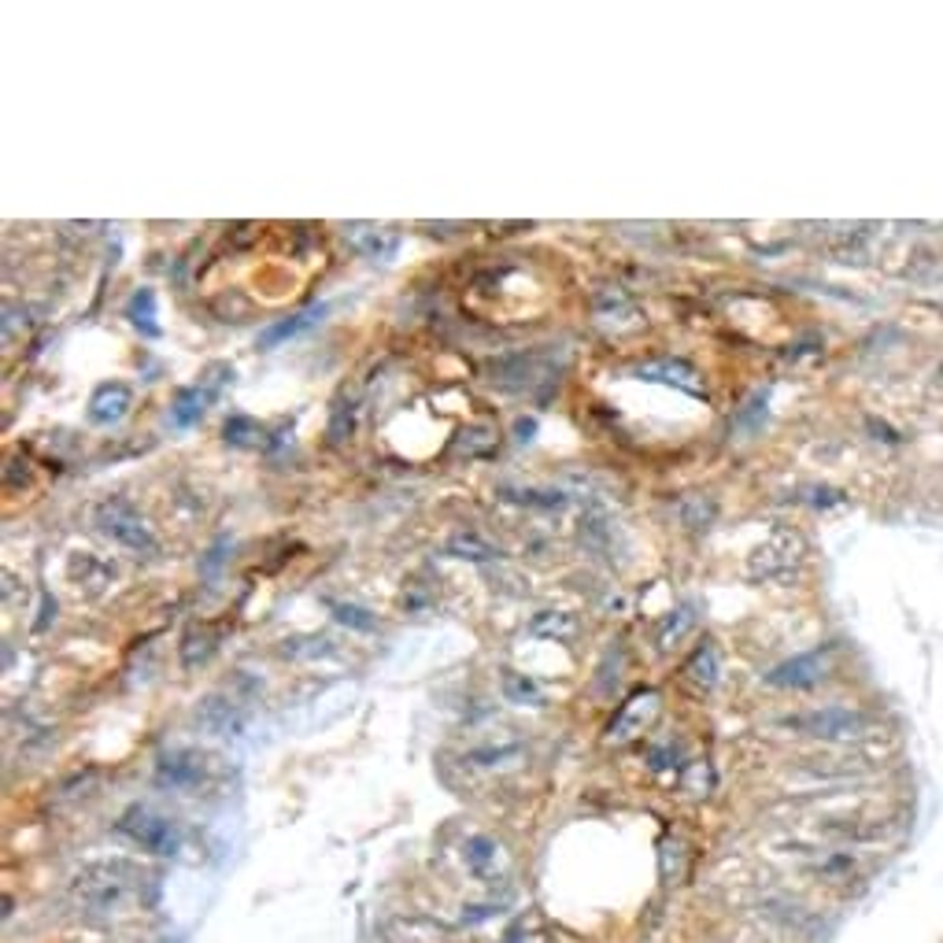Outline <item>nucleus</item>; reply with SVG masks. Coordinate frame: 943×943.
<instances>
[{
	"instance_id": "nucleus-17",
	"label": "nucleus",
	"mask_w": 943,
	"mask_h": 943,
	"mask_svg": "<svg viewBox=\"0 0 943 943\" xmlns=\"http://www.w3.org/2000/svg\"><path fill=\"white\" fill-rule=\"evenodd\" d=\"M685 674L693 677L696 685H703V688L714 685V681H718V651H714V644H703V648H696V656L688 659Z\"/></svg>"
},
{
	"instance_id": "nucleus-10",
	"label": "nucleus",
	"mask_w": 943,
	"mask_h": 943,
	"mask_svg": "<svg viewBox=\"0 0 943 943\" xmlns=\"http://www.w3.org/2000/svg\"><path fill=\"white\" fill-rule=\"evenodd\" d=\"M326 311H330V304H315V307H307V311L293 315V319L274 322V326H270V330L259 333V348H278V344H282V341L296 338V333H304V330H311L315 322H322V319H326Z\"/></svg>"
},
{
	"instance_id": "nucleus-13",
	"label": "nucleus",
	"mask_w": 943,
	"mask_h": 943,
	"mask_svg": "<svg viewBox=\"0 0 943 943\" xmlns=\"http://www.w3.org/2000/svg\"><path fill=\"white\" fill-rule=\"evenodd\" d=\"M126 319L145 333V338H160V326H156V293L152 289H137L126 304Z\"/></svg>"
},
{
	"instance_id": "nucleus-24",
	"label": "nucleus",
	"mask_w": 943,
	"mask_h": 943,
	"mask_svg": "<svg viewBox=\"0 0 943 943\" xmlns=\"http://www.w3.org/2000/svg\"><path fill=\"white\" fill-rule=\"evenodd\" d=\"M515 433H518V441H534V433H537V422H534V418H522V422L515 426Z\"/></svg>"
},
{
	"instance_id": "nucleus-23",
	"label": "nucleus",
	"mask_w": 943,
	"mask_h": 943,
	"mask_svg": "<svg viewBox=\"0 0 943 943\" xmlns=\"http://www.w3.org/2000/svg\"><path fill=\"white\" fill-rule=\"evenodd\" d=\"M500 943H540V940H537V932L526 926V921H518V926H511L507 932H503Z\"/></svg>"
},
{
	"instance_id": "nucleus-7",
	"label": "nucleus",
	"mask_w": 943,
	"mask_h": 943,
	"mask_svg": "<svg viewBox=\"0 0 943 943\" xmlns=\"http://www.w3.org/2000/svg\"><path fill=\"white\" fill-rule=\"evenodd\" d=\"M130 407H134V392H130V385H123V381H108V385H100L89 396V422L93 426H115L130 415Z\"/></svg>"
},
{
	"instance_id": "nucleus-12",
	"label": "nucleus",
	"mask_w": 943,
	"mask_h": 943,
	"mask_svg": "<svg viewBox=\"0 0 943 943\" xmlns=\"http://www.w3.org/2000/svg\"><path fill=\"white\" fill-rule=\"evenodd\" d=\"M637 375L648 378V381H666V385H677V389L696 392V396H699V375H696L693 367H688V363L659 359V363H648V367H640Z\"/></svg>"
},
{
	"instance_id": "nucleus-25",
	"label": "nucleus",
	"mask_w": 943,
	"mask_h": 943,
	"mask_svg": "<svg viewBox=\"0 0 943 943\" xmlns=\"http://www.w3.org/2000/svg\"><path fill=\"white\" fill-rule=\"evenodd\" d=\"M68 943H93V940H68Z\"/></svg>"
},
{
	"instance_id": "nucleus-11",
	"label": "nucleus",
	"mask_w": 943,
	"mask_h": 943,
	"mask_svg": "<svg viewBox=\"0 0 943 943\" xmlns=\"http://www.w3.org/2000/svg\"><path fill=\"white\" fill-rule=\"evenodd\" d=\"M215 400V389H182L179 396H174L171 404V426L174 429H189L204 418V411H208V404Z\"/></svg>"
},
{
	"instance_id": "nucleus-2",
	"label": "nucleus",
	"mask_w": 943,
	"mask_h": 943,
	"mask_svg": "<svg viewBox=\"0 0 943 943\" xmlns=\"http://www.w3.org/2000/svg\"><path fill=\"white\" fill-rule=\"evenodd\" d=\"M119 833L130 836L148 855L171 858V855L182 852L179 821L167 818V815H156V810H148V807H130L126 815L119 818Z\"/></svg>"
},
{
	"instance_id": "nucleus-22",
	"label": "nucleus",
	"mask_w": 943,
	"mask_h": 943,
	"mask_svg": "<svg viewBox=\"0 0 943 943\" xmlns=\"http://www.w3.org/2000/svg\"><path fill=\"white\" fill-rule=\"evenodd\" d=\"M511 755H518V748H485V751H474L470 762L478 766H497L500 759H511Z\"/></svg>"
},
{
	"instance_id": "nucleus-1",
	"label": "nucleus",
	"mask_w": 943,
	"mask_h": 943,
	"mask_svg": "<svg viewBox=\"0 0 943 943\" xmlns=\"http://www.w3.org/2000/svg\"><path fill=\"white\" fill-rule=\"evenodd\" d=\"M142 889V873L137 866L123 862H89L71 877V903L86 918H111V914H123V907Z\"/></svg>"
},
{
	"instance_id": "nucleus-20",
	"label": "nucleus",
	"mask_w": 943,
	"mask_h": 943,
	"mask_svg": "<svg viewBox=\"0 0 943 943\" xmlns=\"http://www.w3.org/2000/svg\"><path fill=\"white\" fill-rule=\"evenodd\" d=\"M252 437H259V426L245 415H233L226 422V441L230 444H252Z\"/></svg>"
},
{
	"instance_id": "nucleus-5",
	"label": "nucleus",
	"mask_w": 943,
	"mask_h": 943,
	"mask_svg": "<svg viewBox=\"0 0 943 943\" xmlns=\"http://www.w3.org/2000/svg\"><path fill=\"white\" fill-rule=\"evenodd\" d=\"M204 773H208V762H204V755L193 751V748H174L156 762V784L174 788V792L200 788Z\"/></svg>"
},
{
	"instance_id": "nucleus-8",
	"label": "nucleus",
	"mask_w": 943,
	"mask_h": 943,
	"mask_svg": "<svg viewBox=\"0 0 943 943\" xmlns=\"http://www.w3.org/2000/svg\"><path fill=\"white\" fill-rule=\"evenodd\" d=\"M821 677H825V662H821V656H796V659L781 662L773 674H766V681L777 688H810V685H818Z\"/></svg>"
},
{
	"instance_id": "nucleus-3",
	"label": "nucleus",
	"mask_w": 943,
	"mask_h": 943,
	"mask_svg": "<svg viewBox=\"0 0 943 943\" xmlns=\"http://www.w3.org/2000/svg\"><path fill=\"white\" fill-rule=\"evenodd\" d=\"M97 526L100 534H105L108 540H115L119 548H126V552L134 555H152L156 552V537H152V526L137 515L134 503L111 497L97 507Z\"/></svg>"
},
{
	"instance_id": "nucleus-19",
	"label": "nucleus",
	"mask_w": 943,
	"mask_h": 943,
	"mask_svg": "<svg viewBox=\"0 0 943 943\" xmlns=\"http://www.w3.org/2000/svg\"><path fill=\"white\" fill-rule=\"evenodd\" d=\"M333 619H338L341 625H348V629H359V633H370L378 625L375 614L363 611V607H356V603H333Z\"/></svg>"
},
{
	"instance_id": "nucleus-15",
	"label": "nucleus",
	"mask_w": 943,
	"mask_h": 943,
	"mask_svg": "<svg viewBox=\"0 0 943 943\" xmlns=\"http://www.w3.org/2000/svg\"><path fill=\"white\" fill-rule=\"evenodd\" d=\"M529 633L537 637H555V640H570L577 633V619L574 614H563V611H544L529 622Z\"/></svg>"
},
{
	"instance_id": "nucleus-14",
	"label": "nucleus",
	"mask_w": 943,
	"mask_h": 943,
	"mask_svg": "<svg viewBox=\"0 0 943 943\" xmlns=\"http://www.w3.org/2000/svg\"><path fill=\"white\" fill-rule=\"evenodd\" d=\"M503 696H507V703H515V707H540L544 703V688L526 674H503Z\"/></svg>"
},
{
	"instance_id": "nucleus-6",
	"label": "nucleus",
	"mask_w": 943,
	"mask_h": 943,
	"mask_svg": "<svg viewBox=\"0 0 943 943\" xmlns=\"http://www.w3.org/2000/svg\"><path fill=\"white\" fill-rule=\"evenodd\" d=\"M463 866L481 884H497L507 873V855H503V847L492 836H470L463 844Z\"/></svg>"
},
{
	"instance_id": "nucleus-4",
	"label": "nucleus",
	"mask_w": 943,
	"mask_h": 943,
	"mask_svg": "<svg viewBox=\"0 0 943 943\" xmlns=\"http://www.w3.org/2000/svg\"><path fill=\"white\" fill-rule=\"evenodd\" d=\"M784 725L803 736H815V740H852L866 730V714L847 711V707H821V711L788 718Z\"/></svg>"
},
{
	"instance_id": "nucleus-16",
	"label": "nucleus",
	"mask_w": 943,
	"mask_h": 943,
	"mask_svg": "<svg viewBox=\"0 0 943 943\" xmlns=\"http://www.w3.org/2000/svg\"><path fill=\"white\" fill-rule=\"evenodd\" d=\"M348 233H352V241L375 259H389L392 252H396V237H392V233H381L375 226H348Z\"/></svg>"
},
{
	"instance_id": "nucleus-18",
	"label": "nucleus",
	"mask_w": 943,
	"mask_h": 943,
	"mask_svg": "<svg viewBox=\"0 0 943 943\" xmlns=\"http://www.w3.org/2000/svg\"><path fill=\"white\" fill-rule=\"evenodd\" d=\"M448 552L452 555H460V559H474V563H485V559H497L500 552L492 544H485L481 537H474V534H460V537H452V544H448Z\"/></svg>"
},
{
	"instance_id": "nucleus-21",
	"label": "nucleus",
	"mask_w": 943,
	"mask_h": 943,
	"mask_svg": "<svg viewBox=\"0 0 943 943\" xmlns=\"http://www.w3.org/2000/svg\"><path fill=\"white\" fill-rule=\"evenodd\" d=\"M511 500H522V503H529V507H544V511H559V507L566 503L563 492H534V489H529V492H515Z\"/></svg>"
},
{
	"instance_id": "nucleus-9",
	"label": "nucleus",
	"mask_w": 943,
	"mask_h": 943,
	"mask_svg": "<svg viewBox=\"0 0 943 943\" xmlns=\"http://www.w3.org/2000/svg\"><path fill=\"white\" fill-rule=\"evenodd\" d=\"M659 711V696L656 693H640V696H633L629 703L622 707V714L614 718V725H611V740H629V736H637V733H644V725L651 722V714Z\"/></svg>"
}]
</instances>
